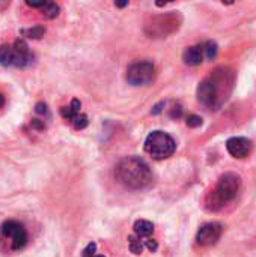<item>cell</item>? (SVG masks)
I'll return each mask as SVG.
<instances>
[{
    "instance_id": "cell-1",
    "label": "cell",
    "mask_w": 256,
    "mask_h": 257,
    "mask_svg": "<svg viewBox=\"0 0 256 257\" xmlns=\"http://www.w3.org/2000/svg\"><path fill=\"white\" fill-rule=\"evenodd\" d=\"M232 86V75L226 68H219L208 75L198 87V99L208 108H217L228 96Z\"/></svg>"
},
{
    "instance_id": "cell-2",
    "label": "cell",
    "mask_w": 256,
    "mask_h": 257,
    "mask_svg": "<svg viewBox=\"0 0 256 257\" xmlns=\"http://www.w3.org/2000/svg\"><path fill=\"white\" fill-rule=\"evenodd\" d=\"M115 176L119 184L130 190H142L152 181L149 166L139 157H127L121 160L115 169Z\"/></svg>"
},
{
    "instance_id": "cell-3",
    "label": "cell",
    "mask_w": 256,
    "mask_h": 257,
    "mask_svg": "<svg viewBox=\"0 0 256 257\" xmlns=\"http://www.w3.org/2000/svg\"><path fill=\"white\" fill-rule=\"evenodd\" d=\"M241 179L237 173H225L220 176L214 190L205 199V208L210 212H217L231 203L240 191Z\"/></svg>"
},
{
    "instance_id": "cell-4",
    "label": "cell",
    "mask_w": 256,
    "mask_h": 257,
    "mask_svg": "<svg viewBox=\"0 0 256 257\" xmlns=\"http://www.w3.org/2000/svg\"><path fill=\"white\" fill-rule=\"evenodd\" d=\"M35 63V54L24 39H17L14 45L0 47V65L5 68H30Z\"/></svg>"
},
{
    "instance_id": "cell-5",
    "label": "cell",
    "mask_w": 256,
    "mask_h": 257,
    "mask_svg": "<svg viewBox=\"0 0 256 257\" xmlns=\"http://www.w3.org/2000/svg\"><path fill=\"white\" fill-rule=\"evenodd\" d=\"M177 149L175 140L164 131H152L145 140V151L154 160H166Z\"/></svg>"
},
{
    "instance_id": "cell-6",
    "label": "cell",
    "mask_w": 256,
    "mask_h": 257,
    "mask_svg": "<svg viewBox=\"0 0 256 257\" xmlns=\"http://www.w3.org/2000/svg\"><path fill=\"white\" fill-rule=\"evenodd\" d=\"M0 235L9 241V245L12 250L18 251V250H23L27 244V230L26 227L15 221V220H9V221H5L2 226H0Z\"/></svg>"
},
{
    "instance_id": "cell-7",
    "label": "cell",
    "mask_w": 256,
    "mask_h": 257,
    "mask_svg": "<svg viewBox=\"0 0 256 257\" xmlns=\"http://www.w3.org/2000/svg\"><path fill=\"white\" fill-rule=\"evenodd\" d=\"M155 78V68L151 62H136L127 69V81L131 86H148Z\"/></svg>"
},
{
    "instance_id": "cell-8",
    "label": "cell",
    "mask_w": 256,
    "mask_h": 257,
    "mask_svg": "<svg viewBox=\"0 0 256 257\" xmlns=\"http://www.w3.org/2000/svg\"><path fill=\"white\" fill-rule=\"evenodd\" d=\"M222 232H223L222 224H219V223H207V224H204V226L198 230L196 242H198L201 247L214 245V244L220 239Z\"/></svg>"
},
{
    "instance_id": "cell-9",
    "label": "cell",
    "mask_w": 256,
    "mask_h": 257,
    "mask_svg": "<svg viewBox=\"0 0 256 257\" xmlns=\"http://www.w3.org/2000/svg\"><path fill=\"white\" fill-rule=\"evenodd\" d=\"M226 149L234 158H244L250 154L252 142L246 137H232L226 142Z\"/></svg>"
},
{
    "instance_id": "cell-10",
    "label": "cell",
    "mask_w": 256,
    "mask_h": 257,
    "mask_svg": "<svg viewBox=\"0 0 256 257\" xmlns=\"http://www.w3.org/2000/svg\"><path fill=\"white\" fill-rule=\"evenodd\" d=\"M204 47L202 45H195V47H190L184 51L183 54V60L186 65L189 66H198L204 62Z\"/></svg>"
},
{
    "instance_id": "cell-11",
    "label": "cell",
    "mask_w": 256,
    "mask_h": 257,
    "mask_svg": "<svg viewBox=\"0 0 256 257\" xmlns=\"http://www.w3.org/2000/svg\"><path fill=\"white\" fill-rule=\"evenodd\" d=\"M134 233L140 239H148L154 232V224L148 220H137L134 223Z\"/></svg>"
},
{
    "instance_id": "cell-12",
    "label": "cell",
    "mask_w": 256,
    "mask_h": 257,
    "mask_svg": "<svg viewBox=\"0 0 256 257\" xmlns=\"http://www.w3.org/2000/svg\"><path fill=\"white\" fill-rule=\"evenodd\" d=\"M80 108H81V102L78 99H72L68 107H62L60 108V114L63 116V119L72 122L74 117L80 113Z\"/></svg>"
},
{
    "instance_id": "cell-13",
    "label": "cell",
    "mask_w": 256,
    "mask_h": 257,
    "mask_svg": "<svg viewBox=\"0 0 256 257\" xmlns=\"http://www.w3.org/2000/svg\"><path fill=\"white\" fill-rule=\"evenodd\" d=\"M128 245H130V251L134 253V254H142L145 245H143V241L137 236H130L128 238Z\"/></svg>"
},
{
    "instance_id": "cell-14",
    "label": "cell",
    "mask_w": 256,
    "mask_h": 257,
    "mask_svg": "<svg viewBox=\"0 0 256 257\" xmlns=\"http://www.w3.org/2000/svg\"><path fill=\"white\" fill-rule=\"evenodd\" d=\"M202 47H204V57H205V59L213 60V59L217 56V44H216V42L208 41V42H205Z\"/></svg>"
},
{
    "instance_id": "cell-15",
    "label": "cell",
    "mask_w": 256,
    "mask_h": 257,
    "mask_svg": "<svg viewBox=\"0 0 256 257\" xmlns=\"http://www.w3.org/2000/svg\"><path fill=\"white\" fill-rule=\"evenodd\" d=\"M44 33H45V29L42 26H35L32 29L23 30V35L27 36V38H32V39H39V38L44 36Z\"/></svg>"
},
{
    "instance_id": "cell-16",
    "label": "cell",
    "mask_w": 256,
    "mask_h": 257,
    "mask_svg": "<svg viewBox=\"0 0 256 257\" xmlns=\"http://www.w3.org/2000/svg\"><path fill=\"white\" fill-rule=\"evenodd\" d=\"M42 9H44V14L48 18H56L59 15V6L56 3H53V2H47Z\"/></svg>"
},
{
    "instance_id": "cell-17",
    "label": "cell",
    "mask_w": 256,
    "mask_h": 257,
    "mask_svg": "<svg viewBox=\"0 0 256 257\" xmlns=\"http://www.w3.org/2000/svg\"><path fill=\"white\" fill-rule=\"evenodd\" d=\"M71 123H72V126H74L75 130H84V128L88 126L89 120H88V116H86V114L78 113V114L74 117V120H72Z\"/></svg>"
},
{
    "instance_id": "cell-18",
    "label": "cell",
    "mask_w": 256,
    "mask_h": 257,
    "mask_svg": "<svg viewBox=\"0 0 256 257\" xmlns=\"http://www.w3.org/2000/svg\"><path fill=\"white\" fill-rule=\"evenodd\" d=\"M186 123H187V126H190V128H198V126L202 125V119H201L199 116H196V114H192V116L187 117Z\"/></svg>"
},
{
    "instance_id": "cell-19",
    "label": "cell",
    "mask_w": 256,
    "mask_h": 257,
    "mask_svg": "<svg viewBox=\"0 0 256 257\" xmlns=\"http://www.w3.org/2000/svg\"><path fill=\"white\" fill-rule=\"evenodd\" d=\"M95 251H97V244H95V242H91V244H88V247L83 250V257H94L95 256Z\"/></svg>"
},
{
    "instance_id": "cell-20",
    "label": "cell",
    "mask_w": 256,
    "mask_h": 257,
    "mask_svg": "<svg viewBox=\"0 0 256 257\" xmlns=\"http://www.w3.org/2000/svg\"><path fill=\"white\" fill-rule=\"evenodd\" d=\"M143 245L149 250V251H155L157 248H158V244H157V241H154V239H151V238H148V239H145L143 241Z\"/></svg>"
},
{
    "instance_id": "cell-21",
    "label": "cell",
    "mask_w": 256,
    "mask_h": 257,
    "mask_svg": "<svg viewBox=\"0 0 256 257\" xmlns=\"http://www.w3.org/2000/svg\"><path fill=\"white\" fill-rule=\"evenodd\" d=\"M36 113H38V114H45V113H47V105L42 104V102L36 104Z\"/></svg>"
},
{
    "instance_id": "cell-22",
    "label": "cell",
    "mask_w": 256,
    "mask_h": 257,
    "mask_svg": "<svg viewBox=\"0 0 256 257\" xmlns=\"http://www.w3.org/2000/svg\"><path fill=\"white\" fill-rule=\"evenodd\" d=\"M26 3H27L29 6H32V8H44L47 2L42 0V2H26Z\"/></svg>"
},
{
    "instance_id": "cell-23",
    "label": "cell",
    "mask_w": 256,
    "mask_h": 257,
    "mask_svg": "<svg viewBox=\"0 0 256 257\" xmlns=\"http://www.w3.org/2000/svg\"><path fill=\"white\" fill-rule=\"evenodd\" d=\"M128 3L125 2V3H115V6H118V8H124V6H127Z\"/></svg>"
},
{
    "instance_id": "cell-24",
    "label": "cell",
    "mask_w": 256,
    "mask_h": 257,
    "mask_svg": "<svg viewBox=\"0 0 256 257\" xmlns=\"http://www.w3.org/2000/svg\"><path fill=\"white\" fill-rule=\"evenodd\" d=\"M3 104H5V98H3V95L0 93V107H2Z\"/></svg>"
},
{
    "instance_id": "cell-25",
    "label": "cell",
    "mask_w": 256,
    "mask_h": 257,
    "mask_svg": "<svg viewBox=\"0 0 256 257\" xmlns=\"http://www.w3.org/2000/svg\"><path fill=\"white\" fill-rule=\"evenodd\" d=\"M94 257H104V256H100V254H95V256Z\"/></svg>"
}]
</instances>
